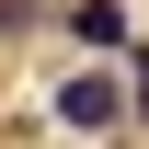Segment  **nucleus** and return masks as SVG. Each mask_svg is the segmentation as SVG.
<instances>
[{"instance_id":"nucleus-1","label":"nucleus","mask_w":149,"mask_h":149,"mask_svg":"<svg viewBox=\"0 0 149 149\" xmlns=\"http://www.w3.org/2000/svg\"><path fill=\"white\" fill-rule=\"evenodd\" d=\"M115 115H126V80H115V69H69V80H57V126H80V138H103Z\"/></svg>"},{"instance_id":"nucleus-2","label":"nucleus","mask_w":149,"mask_h":149,"mask_svg":"<svg viewBox=\"0 0 149 149\" xmlns=\"http://www.w3.org/2000/svg\"><path fill=\"white\" fill-rule=\"evenodd\" d=\"M69 35H80V46H126V0H80Z\"/></svg>"},{"instance_id":"nucleus-3","label":"nucleus","mask_w":149,"mask_h":149,"mask_svg":"<svg viewBox=\"0 0 149 149\" xmlns=\"http://www.w3.org/2000/svg\"><path fill=\"white\" fill-rule=\"evenodd\" d=\"M126 103H138V126H149V46L126 57Z\"/></svg>"},{"instance_id":"nucleus-4","label":"nucleus","mask_w":149,"mask_h":149,"mask_svg":"<svg viewBox=\"0 0 149 149\" xmlns=\"http://www.w3.org/2000/svg\"><path fill=\"white\" fill-rule=\"evenodd\" d=\"M23 23H35V0H0V35H23Z\"/></svg>"}]
</instances>
